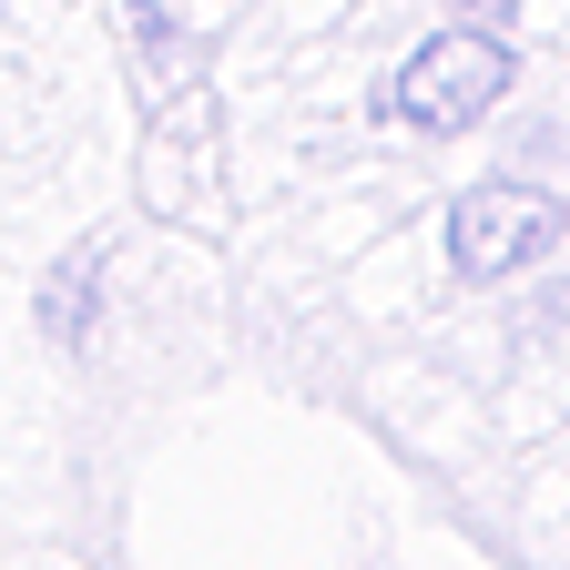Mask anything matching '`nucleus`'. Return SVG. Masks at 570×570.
<instances>
[{"mask_svg":"<svg viewBox=\"0 0 570 570\" xmlns=\"http://www.w3.org/2000/svg\"><path fill=\"white\" fill-rule=\"evenodd\" d=\"M459 11H479V0H459Z\"/></svg>","mask_w":570,"mask_h":570,"instance_id":"obj_3","label":"nucleus"},{"mask_svg":"<svg viewBox=\"0 0 570 570\" xmlns=\"http://www.w3.org/2000/svg\"><path fill=\"white\" fill-rule=\"evenodd\" d=\"M560 235H570V204L540 194V184H479V194H459V214H449V255H459V275H479V285L530 275Z\"/></svg>","mask_w":570,"mask_h":570,"instance_id":"obj_2","label":"nucleus"},{"mask_svg":"<svg viewBox=\"0 0 570 570\" xmlns=\"http://www.w3.org/2000/svg\"><path fill=\"white\" fill-rule=\"evenodd\" d=\"M499 92H510V41H489V31H439V41H417V51L397 61L387 122H407V132H469Z\"/></svg>","mask_w":570,"mask_h":570,"instance_id":"obj_1","label":"nucleus"}]
</instances>
